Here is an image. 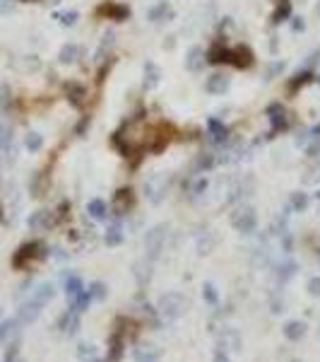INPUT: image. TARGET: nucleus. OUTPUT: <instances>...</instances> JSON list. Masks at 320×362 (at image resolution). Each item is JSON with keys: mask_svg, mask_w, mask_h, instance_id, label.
Listing matches in <instances>:
<instances>
[{"mask_svg": "<svg viewBox=\"0 0 320 362\" xmlns=\"http://www.w3.org/2000/svg\"><path fill=\"white\" fill-rule=\"evenodd\" d=\"M318 15H320V5H318Z\"/></svg>", "mask_w": 320, "mask_h": 362, "instance_id": "36", "label": "nucleus"}, {"mask_svg": "<svg viewBox=\"0 0 320 362\" xmlns=\"http://www.w3.org/2000/svg\"><path fill=\"white\" fill-rule=\"evenodd\" d=\"M318 198H320V193H318Z\"/></svg>", "mask_w": 320, "mask_h": 362, "instance_id": "39", "label": "nucleus"}, {"mask_svg": "<svg viewBox=\"0 0 320 362\" xmlns=\"http://www.w3.org/2000/svg\"><path fill=\"white\" fill-rule=\"evenodd\" d=\"M53 225V217H51V213L48 210H37V213L29 217V227L31 230H46V227H51Z\"/></svg>", "mask_w": 320, "mask_h": 362, "instance_id": "7", "label": "nucleus"}, {"mask_svg": "<svg viewBox=\"0 0 320 362\" xmlns=\"http://www.w3.org/2000/svg\"><path fill=\"white\" fill-rule=\"evenodd\" d=\"M181 309H183L181 295H166V297H162V312L169 319H176V316L181 314Z\"/></svg>", "mask_w": 320, "mask_h": 362, "instance_id": "5", "label": "nucleus"}, {"mask_svg": "<svg viewBox=\"0 0 320 362\" xmlns=\"http://www.w3.org/2000/svg\"><path fill=\"white\" fill-rule=\"evenodd\" d=\"M63 24H73L75 19H77V12H63V15H58Z\"/></svg>", "mask_w": 320, "mask_h": 362, "instance_id": "29", "label": "nucleus"}, {"mask_svg": "<svg viewBox=\"0 0 320 362\" xmlns=\"http://www.w3.org/2000/svg\"><path fill=\"white\" fill-rule=\"evenodd\" d=\"M229 61L236 68H248V65H253V53L248 46H236L229 51Z\"/></svg>", "mask_w": 320, "mask_h": 362, "instance_id": "4", "label": "nucleus"}, {"mask_svg": "<svg viewBox=\"0 0 320 362\" xmlns=\"http://www.w3.org/2000/svg\"><path fill=\"white\" fill-rule=\"evenodd\" d=\"M97 15H106V17L116 19V22H123L130 15V10L125 5H118V3H104V5H99Z\"/></svg>", "mask_w": 320, "mask_h": 362, "instance_id": "3", "label": "nucleus"}, {"mask_svg": "<svg viewBox=\"0 0 320 362\" xmlns=\"http://www.w3.org/2000/svg\"><path fill=\"white\" fill-rule=\"evenodd\" d=\"M207 61L210 63H229V48H224L221 44H214L207 51Z\"/></svg>", "mask_w": 320, "mask_h": 362, "instance_id": "13", "label": "nucleus"}, {"mask_svg": "<svg viewBox=\"0 0 320 362\" xmlns=\"http://www.w3.org/2000/svg\"><path fill=\"white\" fill-rule=\"evenodd\" d=\"M227 87H229V77L227 75H221V73L212 75L210 80H207V85H205V90H207L210 94H224Z\"/></svg>", "mask_w": 320, "mask_h": 362, "instance_id": "8", "label": "nucleus"}, {"mask_svg": "<svg viewBox=\"0 0 320 362\" xmlns=\"http://www.w3.org/2000/svg\"><path fill=\"white\" fill-rule=\"evenodd\" d=\"M145 75H147V77H145V85L149 87V90L159 85V68H156L154 63H147V65H145Z\"/></svg>", "mask_w": 320, "mask_h": 362, "instance_id": "16", "label": "nucleus"}, {"mask_svg": "<svg viewBox=\"0 0 320 362\" xmlns=\"http://www.w3.org/2000/svg\"><path fill=\"white\" fill-rule=\"evenodd\" d=\"M44 256H46L44 244L29 241V244H22L17 249V254L12 256V266H15V268H27L31 261H39V259H44Z\"/></svg>", "mask_w": 320, "mask_h": 362, "instance_id": "1", "label": "nucleus"}, {"mask_svg": "<svg viewBox=\"0 0 320 362\" xmlns=\"http://www.w3.org/2000/svg\"><path fill=\"white\" fill-rule=\"evenodd\" d=\"M27 3H31V0H27Z\"/></svg>", "mask_w": 320, "mask_h": 362, "instance_id": "37", "label": "nucleus"}, {"mask_svg": "<svg viewBox=\"0 0 320 362\" xmlns=\"http://www.w3.org/2000/svg\"><path fill=\"white\" fill-rule=\"evenodd\" d=\"M39 312H41V307L29 299L27 304H22V309H19V321H22V324H31L39 316Z\"/></svg>", "mask_w": 320, "mask_h": 362, "instance_id": "10", "label": "nucleus"}, {"mask_svg": "<svg viewBox=\"0 0 320 362\" xmlns=\"http://www.w3.org/2000/svg\"><path fill=\"white\" fill-rule=\"evenodd\" d=\"M3 94H8V87H0V104L8 102V97H3Z\"/></svg>", "mask_w": 320, "mask_h": 362, "instance_id": "33", "label": "nucleus"}, {"mask_svg": "<svg viewBox=\"0 0 320 362\" xmlns=\"http://www.w3.org/2000/svg\"><path fill=\"white\" fill-rule=\"evenodd\" d=\"M77 309H70V312H65L63 319H60V328H63L65 333H75V328H77Z\"/></svg>", "mask_w": 320, "mask_h": 362, "instance_id": "14", "label": "nucleus"}, {"mask_svg": "<svg viewBox=\"0 0 320 362\" xmlns=\"http://www.w3.org/2000/svg\"><path fill=\"white\" fill-rule=\"evenodd\" d=\"M24 145H27V150H31V152H37L41 145H44V140H41V135L39 133H29L27 140H24Z\"/></svg>", "mask_w": 320, "mask_h": 362, "instance_id": "23", "label": "nucleus"}, {"mask_svg": "<svg viewBox=\"0 0 320 362\" xmlns=\"http://www.w3.org/2000/svg\"><path fill=\"white\" fill-rule=\"evenodd\" d=\"M308 290H311V295H320V278H313L308 283Z\"/></svg>", "mask_w": 320, "mask_h": 362, "instance_id": "30", "label": "nucleus"}, {"mask_svg": "<svg viewBox=\"0 0 320 362\" xmlns=\"http://www.w3.org/2000/svg\"><path fill=\"white\" fill-rule=\"evenodd\" d=\"M145 244H147V251H149V256L154 259L156 254L162 251V244H164V227H154L152 232L147 234Z\"/></svg>", "mask_w": 320, "mask_h": 362, "instance_id": "6", "label": "nucleus"}, {"mask_svg": "<svg viewBox=\"0 0 320 362\" xmlns=\"http://www.w3.org/2000/svg\"><path fill=\"white\" fill-rule=\"evenodd\" d=\"M234 227H236L238 232H253L255 230V213L250 210V208H241L236 215H234Z\"/></svg>", "mask_w": 320, "mask_h": 362, "instance_id": "2", "label": "nucleus"}, {"mask_svg": "<svg viewBox=\"0 0 320 362\" xmlns=\"http://www.w3.org/2000/svg\"><path fill=\"white\" fill-rule=\"evenodd\" d=\"M289 12H292V5H289V0H282L279 3V8H277V12H274V22H282L284 17H289Z\"/></svg>", "mask_w": 320, "mask_h": 362, "instance_id": "24", "label": "nucleus"}, {"mask_svg": "<svg viewBox=\"0 0 320 362\" xmlns=\"http://www.w3.org/2000/svg\"><path fill=\"white\" fill-rule=\"evenodd\" d=\"M77 53H80V48L75 46V44H65L60 48V63H73L75 58H77Z\"/></svg>", "mask_w": 320, "mask_h": 362, "instance_id": "18", "label": "nucleus"}, {"mask_svg": "<svg viewBox=\"0 0 320 362\" xmlns=\"http://www.w3.org/2000/svg\"><path fill=\"white\" fill-rule=\"evenodd\" d=\"M303 333H306V326H303L301 321H289L286 328H284V336H286L289 341H299Z\"/></svg>", "mask_w": 320, "mask_h": 362, "instance_id": "15", "label": "nucleus"}, {"mask_svg": "<svg viewBox=\"0 0 320 362\" xmlns=\"http://www.w3.org/2000/svg\"><path fill=\"white\" fill-rule=\"evenodd\" d=\"M120 239H123V234H120V225H113V227L109 230V234H106V244L113 246V244H118Z\"/></svg>", "mask_w": 320, "mask_h": 362, "instance_id": "26", "label": "nucleus"}, {"mask_svg": "<svg viewBox=\"0 0 320 362\" xmlns=\"http://www.w3.org/2000/svg\"><path fill=\"white\" fill-rule=\"evenodd\" d=\"M0 220H3V205H0Z\"/></svg>", "mask_w": 320, "mask_h": 362, "instance_id": "35", "label": "nucleus"}, {"mask_svg": "<svg viewBox=\"0 0 320 362\" xmlns=\"http://www.w3.org/2000/svg\"><path fill=\"white\" fill-rule=\"evenodd\" d=\"M318 82H320V77H318Z\"/></svg>", "mask_w": 320, "mask_h": 362, "instance_id": "38", "label": "nucleus"}, {"mask_svg": "<svg viewBox=\"0 0 320 362\" xmlns=\"http://www.w3.org/2000/svg\"><path fill=\"white\" fill-rule=\"evenodd\" d=\"M123 343H125V336L120 333V331H113V336H111V353H109V362L120 360V355H123Z\"/></svg>", "mask_w": 320, "mask_h": 362, "instance_id": "9", "label": "nucleus"}, {"mask_svg": "<svg viewBox=\"0 0 320 362\" xmlns=\"http://www.w3.org/2000/svg\"><path fill=\"white\" fill-rule=\"evenodd\" d=\"M65 288H68V297H70V302H75V299L82 295V283L77 278H68V283H65Z\"/></svg>", "mask_w": 320, "mask_h": 362, "instance_id": "17", "label": "nucleus"}, {"mask_svg": "<svg viewBox=\"0 0 320 362\" xmlns=\"http://www.w3.org/2000/svg\"><path fill=\"white\" fill-rule=\"evenodd\" d=\"M51 297H53V288L46 283V285H39L37 290H34V295H31V302H37L39 307H44L51 302Z\"/></svg>", "mask_w": 320, "mask_h": 362, "instance_id": "12", "label": "nucleus"}, {"mask_svg": "<svg viewBox=\"0 0 320 362\" xmlns=\"http://www.w3.org/2000/svg\"><path fill=\"white\" fill-rule=\"evenodd\" d=\"M130 205H133V191L130 188H120L118 193H116V201H113V208L118 210V213H125Z\"/></svg>", "mask_w": 320, "mask_h": 362, "instance_id": "11", "label": "nucleus"}, {"mask_svg": "<svg viewBox=\"0 0 320 362\" xmlns=\"http://www.w3.org/2000/svg\"><path fill=\"white\" fill-rule=\"evenodd\" d=\"M68 94H70V99H73V104H77V106L82 104L84 90H82V87H80V85H70V87H68Z\"/></svg>", "mask_w": 320, "mask_h": 362, "instance_id": "25", "label": "nucleus"}, {"mask_svg": "<svg viewBox=\"0 0 320 362\" xmlns=\"http://www.w3.org/2000/svg\"><path fill=\"white\" fill-rule=\"evenodd\" d=\"M210 130H212V140H217V143H221V140H227V128L221 126L219 121H210Z\"/></svg>", "mask_w": 320, "mask_h": 362, "instance_id": "20", "label": "nucleus"}, {"mask_svg": "<svg viewBox=\"0 0 320 362\" xmlns=\"http://www.w3.org/2000/svg\"><path fill=\"white\" fill-rule=\"evenodd\" d=\"M294 205H296V208H303V205H306V196H296V198H294Z\"/></svg>", "mask_w": 320, "mask_h": 362, "instance_id": "32", "label": "nucleus"}, {"mask_svg": "<svg viewBox=\"0 0 320 362\" xmlns=\"http://www.w3.org/2000/svg\"><path fill=\"white\" fill-rule=\"evenodd\" d=\"M205 297L210 299V302H217V295H214V288H212V285H205Z\"/></svg>", "mask_w": 320, "mask_h": 362, "instance_id": "31", "label": "nucleus"}, {"mask_svg": "<svg viewBox=\"0 0 320 362\" xmlns=\"http://www.w3.org/2000/svg\"><path fill=\"white\" fill-rule=\"evenodd\" d=\"M111 46H113V34H106V37H104V41H101L99 51H97V61H104V53H106Z\"/></svg>", "mask_w": 320, "mask_h": 362, "instance_id": "27", "label": "nucleus"}, {"mask_svg": "<svg viewBox=\"0 0 320 362\" xmlns=\"http://www.w3.org/2000/svg\"><path fill=\"white\" fill-rule=\"evenodd\" d=\"M202 63H205V58H202V51H200V48H193L190 56H188V61H185V65H188L190 70H200Z\"/></svg>", "mask_w": 320, "mask_h": 362, "instance_id": "19", "label": "nucleus"}, {"mask_svg": "<svg viewBox=\"0 0 320 362\" xmlns=\"http://www.w3.org/2000/svg\"><path fill=\"white\" fill-rule=\"evenodd\" d=\"M217 362H229V360H227V357L221 360V353H217Z\"/></svg>", "mask_w": 320, "mask_h": 362, "instance_id": "34", "label": "nucleus"}, {"mask_svg": "<svg viewBox=\"0 0 320 362\" xmlns=\"http://www.w3.org/2000/svg\"><path fill=\"white\" fill-rule=\"evenodd\" d=\"M308 77H311V75H308V73H301V75H296V80H294V82L289 85V87H292V90H296L299 85H306V82H308Z\"/></svg>", "mask_w": 320, "mask_h": 362, "instance_id": "28", "label": "nucleus"}, {"mask_svg": "<svg viewBox=\"0 0 320 362\" xmlns=\"http://www.w3.org/2000/svg\"><path fill=\"white\" fill-rule=\"evenodd\" d=\"M89 213L94 215V217H104L106 215V205H104V201H99V198H94V201H89Z\"/></svg>", "mask_w": 320, "mask_h": 362, "instance_id": "21", "label": "nucleus"}, {"mask_svg": "<svg viewBox=\"0 0 320 362\" xmlns=\"http://www.w3.org/2000/svg\"><path fill=\"white\" fill-rule=\"evenodd\" d=\"M270 119H272V123H274V128H279V126H284L286 123V116H284V109H279V106H270Z\"/></svg>", "mask_w": 320, "mask_h": 362, "instance_id": "22", "label": "nucleus"}]
</instances>
